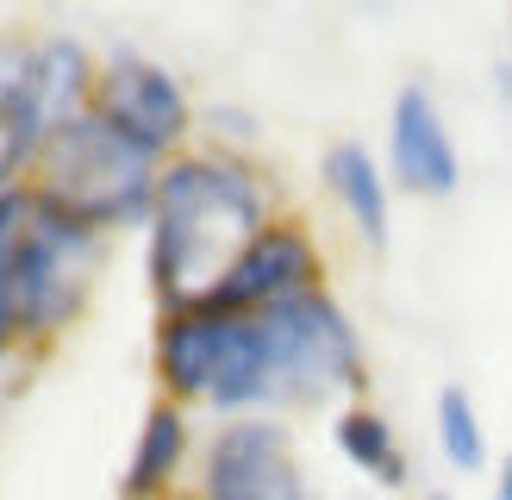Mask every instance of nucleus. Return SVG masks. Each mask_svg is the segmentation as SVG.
Listing matches in <instances>:
<instances>
[{
    "label": "nucleus",
    "instance_id": "f257e3e1",
    "mask_svg": "<svg viewBox=\"0 0 512 500\" xmlns=\"http://www.w3.org/2000/svg\"><path fill=\"white\" fill-rule=\"evenodd\" d=\"M275 213L269 194L256 182V169L225 157V150H182L157 175V200L144 219V269L157 307H200L213 300L219 282L232 275V263L256 244Z\"/></svg>",
    "mask_w": 512,
    "mask_h": 500
},
{
    "label": "nucleus",
    "instance_id": "f03ea898",
    "mask_svg": "<svg viewBox=\"0 0 512 500\" xmlns=\"http://www.w3.org/2000/svg\"><path fill=\"white\" fill-rule=\"evenodd\" d=\"M157 382L175 407H213L225 419L281 407L275 388V338L263 313L232 307H175L157 319Z\"/></svg>",
    "mask_w": 512,
    "mask_h": 500
},
{
    "label": "nucleus",
    "instance_id": "7ed1b4c3",
    "mask_svg": "<svg viewBox=\"0 0 512 500\" xmlns=\"http://www.w3.org/2000/svg\"><path fill=\"white\" fill-rule=\"evenodd\" d=\"M157 175L163 163L144 157L138 144H125L94 107L57 119L32 157L25 175V194L38 200L44 213H57L82 232H119V225L150 219V200H157Z\"/></svg>",
    "mask_w": 512,
    "mask_h": 500
},
{
    "label": "nucleus",
    "instance_id": "20e7f679",
    "mask_svg": "<svg viewBox=\"0 0 512 500\" xmlns=\"http://www.w3.org/2000/svg\"><path fill=\"white\" fill-rule=\"evenodd\" d=\"M107 238L82 232L57 213H44L32 194L19 188V225H13V300H19V338L25 344H50L82 319Z\"/></svg>",
    "mask_w": 512,
    "mask_h": 500
},
{
    "label": "nucleus",
    "instance_id": "39448f33",
    "mask_svg": "<svg viewBox=\"0 0 512 500\" xmlns=\"http://www.w3.org/2000/svg\"><path fill=\"white\" fill-rule=\"evenodd\" d=\"M263 319L275 338V388L288 407H319V400H338V394H363V375H369L363 338H356V325L331 288L263 307Z\"/></svg>",
    "mask_w": 512,
    "mask_h": 500
},
{
    "label": "nucleus",
    "instance_id": "423d86ee",
    "mask_svg": "<svg viewBox=\"0 0 512 500\" xmlns=\"http://www.w3.org/2000/svg\"><path fill=\"white\" fill-rule=\"evenodd\" d=\"M88 107L113 125L125 144H138L144 157H182V138L194 125L188 88L175 82V69H163L157 57H138V50H113L107 63L94 69V94Z\"/></svg>",
    "mask_w": 512,
    "mask_h": 500
},
{
    "label": "nucleus",
    "instance_id": "0eeeda50",
    "mask_svg": "<svg viewBox=\"0 0 512 500\" xmlns=\"http://www.w3.org/2000/svg\"><path fill=\"white\" fill-rule=\"evenodd\" d=\"M200 500H313L294 432L269 413L225 419L200 457Z\"/></svg>",
    "mask_w": 512,
    "mask_h": 500
},
{
    "label": "nucleus",
    "instance_id": "6e6552de",
    "mask_svg": "<svg viewBox=\"0 0 512 500\" xmlns=\"http://www.w3.org/2000/svg\"><path fill=\"white\" fill-rule=\"evenodd\" d=\"M325 288V257H319V238L306 232L300 219H269L256 244L232 263V275L219 282L213 307H232V313H263L281 307L294 294H313Z\"/></svg>",
    "mask_w": 512,
    "mask_h": 500
},
{
    "label": "nucleus",
    "instance_id": "1a4fd4ad",
    "mask_svg": "<svg viewBox=\"0 0 512 500\" xmlns=\"http://www.w3.org/2000/svg\"><path fill=\"white\" fill-rule=\"evenodd\" d=\"M388 182L419 194V200H444L463 182V157H456L450 119L431 100V88L406 82L388 107Z\"/></svg>",
    "mask_w": 512,
    "mask_h": 500
},
{
    "label": "nucleus",
    "instance_id": "9d476101",
    "mask_svg": "<svg viewBox=\"0 0 512 500\" xmlns=\"http://www.w3.org/2000/svg\"><path fill=\"white\" fill-rule=\"evenodd\" d=\"M325 188H331V200L344 207V219L356 225V238L369 250L388 244V232H394V182H388V169H381V157L369 144H356V138L331 144L325 150Z\"/></svg>",
    "mask_w": 512,
    "mask_h": 500
},
{
    "label": "nucleus",
    "instance_id": "9b49d317",
    "mask_svg": "<svg viewBox=\"0 0 512 500\" xmlns=\"http://www.w3.org/2000/svg\"><path fill=\"white\" fill-rule=\"evenodd\" d=\"M25 50L32 44L0 38V194L25 188L32 157L44 144V119L32 107V94H25Z\"/></svg>",
    "mask_w": 512,
    "mask_h": 500
},
{
    "label": "nucleus",
    "instance_id": "f8f14e48",
    "mask_svg": "<svg viewBox=\"0 0 512 500\" xmlns=\"http://www.w3.org/2000/svg\"><path fill=\"white\" fill-rule=\"evenodd\" d=\"M182 463H188V407L150 400V413L132 438V463H125V500H169Z\"/></svg>",
    "mask_w": 512,
    "mask_h": 500
},
{
    "label": "nucleus",
    "instance_id": "ddd939ff",
    "mask_svg": "<svg viewBox=\"0 0 512 500\" xmlns=\"http://www.w3.org/2000/svg\"><path fill=\"white\" fill-rule=\"evenodd\" d=\"M331 444H338V457H344L356 475H369L375 488H406V450H400V438H394L388 413H375V407H363V400H350V407L331 419Z\"/></svg>",
    "mask_w": 512,
    "mask_h": 500
},
{
    "label": "nucleus",
    "instance_id": "4468645a",
    "mask_svg": "<svg viewBox=\"0 0 512 500\" xmlns=\"http://www.w3.org/2000/svg\"><path fill=\"white\" fill-rule=\"evenodd\" d=\"M431 438H438L444 463L456 475H475L488 469V425H481V407L469 388H438V407H431Z\"/></svg>",
    "mask_w": 512,
    "mask_h": 500
},
{
    "label": "nucleus",
    "instance_id": "2eb2a0df",
    "mask_svg": "<svg viewBox=\"0 0 512 500\" xmlns=\"http://www.w3.org/2000/svg\"><path fill=\"white\" fill-rule=\"evenodd\" d=\"M494 500H512V450H506L500 469H494Z\"/></svg>",
    "mask_w": 512,
    "mask_h": 500
},
{
    "label": "nucleus",
    "instance_id": "dca6fc26",
    "mask_svg": "<svg viewBox=\"0 0 512 500\" xmlns=\"http://www.w3.org/2000/svg\"><path fill=\"white\" fill-rule=\"evenodd\" d=\"M431 500H456V494H431Z\"/></svg>",
    "mask_w": 512,
    "mask_h": 500
}]
</instances>
